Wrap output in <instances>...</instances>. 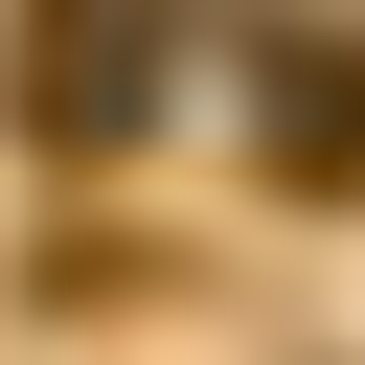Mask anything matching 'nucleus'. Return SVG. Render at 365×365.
Segmentation results:
<instances>
[{
	"label": "nucleus",
	"mask_w": 365,
	"mask_h": 365,
	"mask_svg": "<svg viewBox=\"0 0 365 365\" xmlns=\"http://www.w3.org/2000/svg\"><path fill=\"white\" fill-rule=\"evenodd\" d=\"M274 160L297 182H365V68L342 46H274Z\"/></svg>",
	"instance_id": "f03ea898"
},
{
	"label": "nucleus",
	"mask_w": 365,
	"mask_h": 365,
	"mask_svg": "<svg viewBox=\"0 0 365 365\" xmlns=\"http://www.w3.org/2000/svg\"><path fill=\"white\" fill-rule=\"evenodd\" d=\"M160 46H182V0H23V137L46 160H114L160 114Z\"/></svg>",
	"instance_id": "f257e3e1"
}]
</instances>
